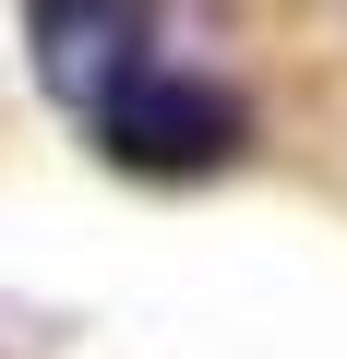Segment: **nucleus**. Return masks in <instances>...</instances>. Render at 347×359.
Segmentation results:
<instances>
[{
	"mask_svg": "<svg viewBox=\"0 0 347 359\" xmlns=\"http://www.w3.org/2000/svg\"><path fill=\"white\" fill-rule=\"evenodd\" d=\"M25 48H36V84L60 108H96L120 72H144L156 0H25Z\"/></svg>",
	"mask_w": 347,
	"mask_h": 359,
	"instance_id": "f03ea898",
	"label": "nucleus"
},
{
	"mask_svg": "<svg viewBox=\"0 0 347 359\" xmlns=\"http://www.w3.org/2000/svg\"><path fill=\"white\" fill-rule=\"evenodd\" d=\"M84 120H96L108 168H132V180H216V168L252 144V108H240L216 72H168V60L120 72Z\"/></svg>",
	"mask_w": 347,
	"mask_h": 359,
	"instance_id": "f257e3e1",
	"label": "nucleus"
}]
</instances>
